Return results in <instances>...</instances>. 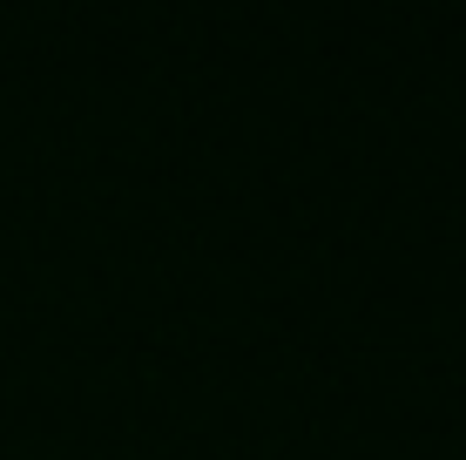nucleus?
I'll use <instances>...</instances> for the list:
<instances>
[]
</instances>
